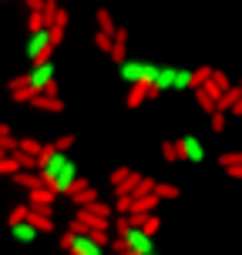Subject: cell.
Here are the masks:
<instances>
[{
	"mask_svg": "<svg viewBox=\"0 0 242 255\" xmlns=\"http://www.w3.org/2000/svg\"><path fill=\"white\" fill-rule=\"evenodd\" d=\"M40 178L51 191L57 195H71L77 185V165L61 151V148H54L47 144L44 151H40Z\"/></svg>",
	"mask_w": 242,
	"mask_h": 255,
	"instance_id": "1",
	"label": "cell"
},
{
	"mask_svg": "<svg viewBox=\"0 0 242 255\" xmlns=\"http://www.w3.org/2000/svg\"><path fill=\"white\" fill-rule=\"evenodd\" d=\"M61 245L71 255H104V235L101 229H71L61 239Z\"/></svg>",
	"mask_w": 242,
	"mask_h": 255,
	"instance_id": "2",
	"label": "cell"
},
{
	"mask_svg": "<svg viewBox=\"0 0 242 255\" xmlns=\"http://www.w3.org/2000/svg\"><path fill=\"white\" fill-rule=\"evenodd\" d=\"M54 51V34H51V27H40V30H30V37H27V61L30 64H40V61H47V54Z\"/></svg>",
	"mask_w": 242,
	"mask_h": 255,
	"instance_id": "3",
	"label": "cell"
},
{
	"mask_svg": "<svg viewBox=\"0 0 242 255\" xmlns=\"http://www.w3.org/2000/svg\"><path fill=\"white\" fill-rule=\"evenodd\" d=\"M121 239H125V249H128V252H135V255L155 252V239H152V232H145V225H131Z\"/></svg>",
	"mask_w": 242,
	"mask_h": 255,
	"instance_id": "4",
	"label": "cell"
},
{
	"mask_svg": "<svg viewBox=\"0 0 242 255\" xmlns=\"http://www.w3.org/2000/svg\"><path fill=\"white\" fill-rule=\"evenodd\" d=\"M54 74H57V71H54V61L47 57V61H40V64H34V67H30L27 84L34 88V94H40V91H47L54 84Z\"/></svg>",
	"mask_w": 242,
	"mask_h": 255,
	"instance_id": "5",
	"label": "cell"
},
{
	"mask_svg": "<svg viewBox=\"0 0 242 255\" xmlns=\"http://www.w3.org/2000/svg\"><path fill=\"white\" fill-rule=\"evenodd\" d=\"M148 67L152 64H145V61H135V57H128V61L118 64V74L125 77L128 84H148Z\"/></svg>",
	"mask_w": 242,
	"mask_h": 255,
	"instance_id": "6",
	"label": "cell"
},
{
	"mask_svg": "<svg viewBox=\"0 0 242 255\" xmlns=\"http://www.w3.org/2000/svg\"><path fill=\"white\" fill-rule=\"evenodd\" d=\"M179 154H182V161L199 165V161H205V144L195 138V134H182L179 138Z\"/></svg>",
	"mask_w": 242,
	"mask_h": 255,
	"instance_id": "7",
	"label": "cell"
},
{
	"mask_svg": "<svg viewBox=\"0 0 242 255\" xmlns=\"http://www.w3.org/2000/svg\"><path fill=\"white\" fill-rule=\"evenodd\" d=\"M37 225L30 222V218H20V222H10V235L17 239V242H34L37 239Z\"/></svg>",
	"mask_w": 242,
	"mask_h": 255,
	"instance_id": "8",
	"label": "cell"
},
{
	"mask_svg": "<svg viewBox=\"0 0 242 255\" xmlns=\"http://www.w3.org/2000/svg\"><path fill=\"white\" fill-rule=\"evenodd\" d=\"M175 71L179 67H158V77H155V84H152V98H158L162 91L175 88Z\"/></svg>",
	"mask_w": 242,
	"mask_h": 255,
	"instance_id": "9",
	"label": "cell"
},
{
	"mask_svg": "<svg viewBox=\"0 0 242 255\" xmlns=\"http://www.w3.org/2000/svg\"><path fill=\"white\" fill-rule=\"evenodd\" d=\"M30 104H37L40 111H54V115H57V111H64L61 98H57V94H47V91H40V94H34V101H30Z\"/></svg>",
	"mask_w": 242,
	"mask_h": 255,
	"instance_id": "10",
	"label": "cell"
},
{
	"mask_svg": "<svg viewBox=\"0 0 242 255\" xmlns=\"http://www.w3.org/2000/svg\"><path fill=\"white\" fill-rule=\"evenodd\" d=\"M152 98V88L148 84H131V91H128V108H141V104Z\"/></svg>",
	"mask_w": 242,
	"mask_h": 255,
	"instance_id": "11",
	"label": "cell"
},
{
	"mask_svg": "<svg viewBox=\"0 0 242 255\" xmlns=\"http://www.w3.org/2000/svg\"><path fill=\"white\" fill-rule=\"evenodd\" d=\"M125 40H128V30H115V47H111V61L115 64H121V61H128V47H125Z\"/></svg>",
	"mask_w": 242,
	"mask_h": 255,
	"instance_id": "12",
	"label": "cell"
},
{
	"mask_svg": "<svg viewBox=\"0 0 242 255\" xmlns=\"http://www.w3.org/2000/svg\"><path fill=\"white\" fill-rule=\"evenodd\" d=\"M71 198H74L77 205H94V191L88 188V181H84V178H77L74 191H71Z\"/></svg>",
	"mask_w": 242,
	"mask_h": 255,
	"instance_id": "13",
	"label": "cell"
},
{
	"mask_svg": "<svg viewBox=\"0 0 242 255\" xmlns=\"http://www.w3.org/2000/svg\"><path fill=\"white\" fill-rule=\"evenodd\" d=\"M172 91H195V71H175V88Z\"/></svg>",
	"mask_w": 242,
	"mask_h": 255,
	"instance_id": "14",
	"label": "cell"
},
{
	"mask_svg": "<svg viewBox=\"0 0 242 255\" xmlns=\"http://www.w3.org/2000/svg\"><path fill=\"white\" fill-rule=\"evenodd\" d=\"M195 101H199V108H202L205 115H216V98L205 88H195Z\"/></svg>",
	"mask_w": 242,
	"mask_h": 255,
	"instance_id": "15",
	"label": "cell"
},
{
	"mask_svg": "<svg viewBox=\"0 0 242 255\" xmlns=\"http://www.w3.org/2000/svg\"><path fill=\"white\" fill-rule=\"evenodd\" d=\"M94 44H98V51L111 54V47H115V34H108V30H98V34H94Z\"/></svg>",
	"mask_w": 242,
	"mask_h": 255,
	"instance_id": "16",
	"label": "cell"
},
{
	"mask_svg": "<svg viewBox=\"0 0 242 255\" xmlns=\"http://www.w3.org/2000/svg\"><path fill=\"white\" fill-rule=\"evenodd\" d=\"M98 30H108V34H115V30H118L115 20H111V13L104 10V7H98Z\"/></svg>",
	"mask_w": 242,
	"mask_h": 255,
	"instance_id": "17",
	"label": "cell"
},
{
	"mask_svg": "<svg viewBox=\"0 0 242 255\" xmlns=\"http://www.w3.org/2000/svg\"><path fill=\"white\" fill-rule=\"evenodd\" d=\"M40 27H47L44 10H30V17H27V30H40Z\"/></svg>",
	"mask_w": 242,
	"mask_h": 255,
	"instance_id": "18",
	"label": "cell"
},
{
	"mask_svg": "<svg viewBox=\"0 0 242 255\" xmlns=\"http://www.w3.org/2000/svg\"><path fill=\"white\" fill-rule=\"evenodd\" d=\"M219 165H222V168L242 165V151H226V154H219Z\"/></svg>",
	"mask_w": 242,
	"mask_h": 255,
	"instance_id": "19",
	"label": "cell"
},
{
	"mask_svg": "<svg viewBox=\"0 0 242 255\" xmlns=\"http://www.w3.org/2000/svg\"><path fill=\"white\" fill-rule=\"evenodd\" d=\"M162 154H165V161H182V154H179V141H168V144H162Z\"/></svg>",
	"mask_w": 242,
	"mask_h": 255,
	"instance_id": "20",
	"label": "cell"
},
{
	"mask_svg": "<svg viewBox=\"0 0 242 255\" xmlns=\"http://www.w3.org/2000/svg\"><path fill=\"white\" fill-rule=\"evenodd\" d=\"M155 195H158V198H179V188L168 185V181H162V185H155Z\"/></svg>",
	"mask_w": 242,
	"mask_h": 255,
	"instance_id": "21",
	"label": "cell"
},
{
	"mask_svg": "<svg viewBox=\"0 0 242 255\" xmlns=\"http://www.w3.org/2000/svg\"><path fill=\"white\" fill-rule=\"evenodd\" d=\"M20 151H24V154H30V158H40V151H44V148H40L37 141L24 138V141H20Z\"/></svg>",
	"mask_w": 242,
	"mask_h": 255,
	"instance_id": "22",
	"label": "cell"
},
{
	"mask_svg": "<svg viewBox=\"0 0 242 255\" xmlns=\"http://www.w3.org/2000/svg\"><path fill=\"white\" fill-rule=\"evenodd\" d=\"M44 215H47V212H30L27 218H30V222H34L40 232H44V229H51V218H44Z\"/></svg>",
	"mask_w": 242,
	"mask_h": 255,
	"instance_id": "23",
	"label": "cell"
},
{
	"mask_svg": "<svg viewBox=\"0 0 242 255\" xmlns=\"http://www.w3.org/2000/svg\"><path fill=\"white\" fill-rule=\"evenodd\" d=\"M17 181H20V185H27V188H37V185H44V178H40V175H20V171H17Z\"/></svg>",
	"mask_w": 242,
	"mask_h": 255,
	"instance_id": "24",
	"label": "cell"
},
{
	"mask_svg": "<svg viewBox=\"0 0 242 255\" xmlns=\"http://www.w3.org/2000/svg\"><path fill=\"white\" fill-rule=\"evenodd\" d=\"M209 121H212V131H226V111H216V115H209Z\"/></svg>",
	"mask_w": 242,
	"mask_h": 255,
	"instance_id": "25",
	"label": "cell"
},
{
	"mask_svg": "<svg viewBox=\"0 0 242 255\" xmlns=\"http://www.w3.org/2000/svg\"><path fill=\"white\" fill-rule=\"evenodd\" d=\"M212 71H216V67H195V88H202L205 81L212 77Z\"/></svg>",
	"mask_w": 242,
	"mask_h": 255,
	"instance_id": "26",
	"label": "cell"
},
{
	"mask_svg": "<svg viewBox=\"0 0 242 255\" xmlns=\"http://www.w3.org/2000/svg\"><path fill=\"white\" fill-rule=\"evenodd\" d=\"M118 212H131V195H118Z\"/></svg>",
	"mask_w": 242,
	"mask_h": 255,
	"instance_id": "27",
	"label": "cell"
},
{
	"mask_svg": "<svg viewBox=\"0 0 242 255\" xmlns=\"http://www.w3.org/2000/svg\"><path fill=\"white\" fill-rule=\"evenodd\" d=\"M27 215H30V208H24V205H17V208L10 212V222H20V218H27Z\"/></svg>",
	"mask_w": 242,
	"mask_h": 255,
	"instance_id": "28",
	"label": "cell"
},
{
	"mask_svg": "<svg viewBox=\"0 0 242 255\" xmlns=\"http://www.w3.org/2000/svg\"><path fill=\"white\" fill-rule=\"evenodd\" d=\"M128 175H131V171H128V168H118L115 175H111V185H115V188H118V185H121V181H125Z\"/></svg>",
	"mask_w": 242,
	"mask_h": 255,
	"instance_id": "29",
	"label": "cell"
},
{
	"mask_svg": "<svg viewBox=\"0 0 242 255\" xmlns=\"http://www.w3.org/2000/svg\"><path fill=\"white\" fill-rule=\"evenodd\" d=\"M158 225H162V222H158L155 215H148V218H145V232H152V235H155V232H158Z\"/></svg>",
	"mask_w": 242,
	"mask_h": 255,
	"instance_id": "30",
	"label": "cell"
},
{
	"mask_svg": "<svg viewBox=\"0 0 242 255\" xmlns=\"http://www.w3.org/2000/svg\"><path fill=\"white\" fill-rule=\"evenodd\" d=\"M71 144H74V138H71V134H64L61 141H54V148H61V151H67Z\"/></svg>",
	"mask_w": 242,
	"mask_h": 255,
	"instance_id": "31",
	"label": "cell"
},
{
	"mask_svg": "<svg viewBox=\"0 0 242 255\" xmlns=\"http://www.w3.org/2000/svg\"><path fill=\"white\" fill-rule=\"evenodd\" d=\"M229 171V178H242V165H232V168H226Z\"/></svg>",
	"mask_w": 242,
	"mask_h": 255,
	"instance_id": "32",
	"label": "cell"
},
{
	"mask_svg": "<svg viewBox=\"0 0 242 255\" xmlns=\"http://www.w3.org/2000/svg\"><path fill=\"white\" fill-rule=\"evenodd\" d=\"M145 255H158V252H145Z\"/></svg>",
	"mask_w": 242,
	"mask_h": 255,
	"instance_id": "33",
	"label": "cell"
},
{
	"mask_svg": "<svg viewBox=\"0 0 242 255\" xmlns=\"http://www.w3.org/2000/svg\"><path fill=\"white\" fill-rule=\"evenodd\" d=\"M239 88H242V81H239Z\"/></svg>",
	"mask_w": 242,
	"mask_h": 255,
	"instance_id": "34",
	"label": "cell"
},
{
	"mask_svg": "<svg viewBox=\"0 0 242 255\" xmlns=\"http://www.w3.org/2000/svg\"><path fill=\"white\" fill-rule=\"evenodd\" d=\"M239 121H242V118H239Z\"/></svg>",
	"mask_w": 242,
	"mask_h": 255,
	"instance_id": "35",
	"label": "cell"
}]
</instances>
